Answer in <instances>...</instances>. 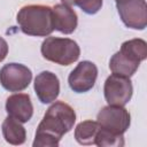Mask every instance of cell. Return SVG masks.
Here are the masks:
<instances>
[{
    "label": "cell",
    "mask_w": 147,
    "mask_h": 147,
    "mask_svg": "<svg viewBox=\"0 0 147 147\" xmlns=\"http://www.w3.org/2000/svg\"><path fill=\"white\" fill-rule=\"evenodd\" d=\"M75 122L76 113L74 108L63 101H55L46 110L39 123L32 146L57 147L61 138L74 127Z\"/></svg>",
    "instance_id": "obj_1"
},
{
    "label": "cell",
    "mask_w": 147,
    "mask_h": 147,
    "mask_svg": "<svg viewBox=\"0 0 147 147\" xmlns=\"http://www.w3.org/2000/svg\"><path fill=\"white\" fill-rule=\"evenodd\" d=\"M147 57V42L144 39L134 38L122 44L121 49L116 52L109 61V69L113 74L131 77L138 70L140 62Z\"/></svg>",
    "instance_id": "obj_2"
},
{
    "label": "cell",
    "mask_w": 147,
    "mask_h": 147,
    "mask_svg": "<svg viewBox=\"0 0 147 147\" xmlns=\"http://www.w3.org/2000/svg\"><path fill=\"white\" fill-rule=\"evenodd\" d=\"M16 21L21 31L32 37H47L55 30L52 7L45 5L23 6L17 13Z\"/></svg>",
    "instance_id": "obj_3"
},
{
    "label": "cell",
    "mask_w": 147,
    "mask_h": 147,
    "mask_svg": "<svg viewBox=\"0 0 147 147\" xmlns=\"http://www.w3.org/2000/svg\"><path fill=\"white\" fill-rule=\"evenodd\" d=\"M44 59L60 65H70L80 56L78 44L69 38L47 37L40 47Z\"/></svg>",
    "instance_id": "obj_4"
},
{
    "label": "cell",
    "mask_w": 147,
    "mask_h": 147,
    "mask_svg": "<svg viewBox=\"0 0 147 147\" xmlns=\"http://www.w3.org/2000/svg\"><path fill=\"white\" fill-rule=\"evenodd\" d=\"M96 122L102 129L116 134H124L131 124V115L123 106H106L96 115Z\"/></svg>",
    "instance_id": "obj_5"
},
{
    "label": "cell",
    "mask_w": 147,
    "mask_h": 147,
    "mask_svg": "<svg viewBox=\"0 0 147 147\" xmlns=\"http://www.w3.org/2000/svg\"><path fill=\"white\" fill-rule=\"evenodd\" d=\"M116 8L125 26L134 30H144L147 26L145 0H116Z\"/></svg>",
    "instance_id": "obj_6"
},
{
    "label": "cell",
    "mask_w": 147,
    "mask_h": 147,
    "mask_svg": "<svg viewBox=\"0 0 147 147\" xmlns=\"http://www.w3.org/2000/svg\"><path fill=\"white\" fill-rule=\"evenodd\" d=\"M133 86L129 77L110 75L103 86L105 99L110 106H125L132 98Z\"/></svg>",
    "instance_id": "obj_7"
},
{
    "label": "cell",
    "mask_w": 147,
    "mask_h": 147,
    "mask_svg": "<svg viewBox=\"0 0 147 147\" xmlns=\"http://www.w3.org/2000/svg\"><path fill=\"white\" fill-rule=\"evenodd\" d=\"M32 80L31 70L21 63H8L0 69V84L9 92L25 90Z\"/></svg>",
    "instance_id": "obj_8"
},
{
    "label": "cell",
    "mask_w": 147,
    "mask_h": 147,
    "mask_svg": "<svg viewBox=\"0 0 147 147\" xmlns=\"http://www.w3.org/2000/svg\"><path fill=\"white\" fill-rule=\"evenodd\" d=\"M98 78V68L91 61H82L70 72L68 84L76 93H85L93 88Z\"/></svg>",
    "instance_id": "obj_9"
},
{
    "label": "cell",
    "mask_w": 147,
    "mask_h": 147,
    "mask_svg": "<svg viewBox=\"0 0 147 147\" xmlns=\"http://www.w3.org/2000/svg\"><path fill=\"white\" fill-rule=\"evenodd\" d=\"M34 92L44 105L54 102L60 94V80L52 71H41L34 78Z\"/></svg>",
    "instance_id": "obj_10"
},
{
    "label": "cell",
    "mask_w": 147,
    "mask_h": 147,
    "mask_svg": "<svg viewBox=\"0 0 147 147\" xmlns=\"http://www.w3.org/2000/svg\"><path fill=\"white\" fill-rule=\"evenodd\" d=\"M6 111L8 116L21 123H26L32 118L33 106L31 98L26 93H15L6 100Z\"/></svg>",
    "instance_id": "obj_11"
},
{
    "label": "cell",
    "mask_w": 147,
    "mask_h": 147,
    "mask_svg": "<svg viewBox=\"0 0 147 147\" xmlns=\"http://www.w3.org/2000/svg\"><path fill=\"white\" fill-rule=\"evenodd\" d=\"M54 29L61 33H72L78 24V17L76 11L68 5L57 3L52 8Z\"/></svg>",
    "instance_id": "obj_12"
},
{
    "label": "cell",
    "mask_w": 147,
    "mask_h": 147,
    "mask_svg": "<svg viewBox=\"0 0 147 147\" xmlns=\"http://www.w3.org/2000/svg\"><path fill=\"white\" fill-rule=\"evenodd\" d=\"M1 130L5 140L10 145L18 146L24 144L26 140V131L22 123L10 116H8L2 122Z\"/></svg>",
    "instance_id": "obj_13"
},
{
    "label": "cell",
    "mask_w": 147,
    "mask_h": 147,
    "mask_svg": "<svg viewBox=\"0 0 147 147\" xmlns=\"http://www.w3.org/2000/svg\"><path fill=\"white\" fill-rule=\"evenodd\" d=\"M100 129V125L96 121H84L77 124L75 129V139L79 145L90 146L94 145V140L96 137V133Z\"/></svg>",
    "instance_id": "obj_14"
},
{
    "label": "cell",
    "mask_w": 147,
    "mask_h": 147,
    "mask_svg": "<svg viewBox=\"0 0 147 147\" xmlns=\"http://www.w3.org/2000/svg\"><path fill=\"white\" fill-rule=\"evenodd\" d=\"M94 145L99 147H122L124 146V137L123 134L113 133L100 126L94 140Z\"/></svg>",
    "instance_id": "obj_15"
},
{
    "label": "cell",
    "mask_w": 147,
    "mask_h": 147,
    "mask_svg": "<svg viewBox=\"0 0 147 147\" xmlns=\"http://www.w3.org/2000/svg\"><path fill=\"white\" fill-rule=\"evenodd\" d=\"M68 6H77L88 15L96 14L102 7V0H61Z\"/></svg>",
    "instance_id": "obj_16"
},
{
    "label": "cell",
    "mask_w": 147,
    "mask_h": 147,
    "mask_svg": "<svg viewBox=\"0 0 147 147\" xmlns=\"http://www.w3.org/2000/svg\"><path fill=\"white\" fill-rule=\"evenodd\" d=\"M8 54V44L7 41L0 37V62H2Z\"/></svg>",
    "instance_id": "obj_17"
},
{
    "label": "cell",
    "mask_w": 147,
    "mask_h": 147,
    "mask_svg": "<svg viewBox=\"0 0 147 147\" xmlns=\"http://www.w3.org/2000/svg\"><path fill=\"white\" fill-rule=\"evenodd\" d=\"M115 1H116V0H115Z\"/></svg>",
    "instance_id": "obj_18"
}]
</instances>
